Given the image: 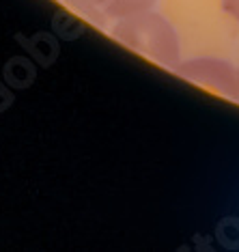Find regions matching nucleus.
Instances as JSON below:
<instances>
[{"label": "nucleus", "instance_id": "39448f33", "mask_svg": "<svg viewBox=\"0 0 239 252\" xmlns=\"http://www.w3.org/2000/svg\"><path fill=\"white\" fill-rule=\"evenodd\" d=\"M222 7L239 24V0H222Z\"/></svg>", "mask_w": 239, "mask_h": 252}, {"label": "nucleus", "instance_id": "f03ea898", "mask_svg": "<svg viewBox=\"0 0 239 252\" xmlns=\"http://www.w3.org/2000/svg\"><path fill=\"white\" fill-rule=\"evenodd\" d=\"M177 76L205 87L233 101H239V67L224 59L196 56V59L179 61L173 69Z\"/></svg>", "mask_w": 239, "mask_h": 252}, {"label": "nucleus", "instance_id": "f257e3e1", "mask_svg": "<svg viewBox=\"0 0 239 252\" xmlns=\"http://www.w3.org/2000/svg\"><path fill=\"white\" fill-rule=\"evenodd\" d=\"M110 35L132 52L166 69H175V65L181 61V41L177 31L164 15L153 9L119 18L117 24L110 28Z\"/></svg>", "mask_w": 239, "mask_h": 252}, {"label": "nucleus", "instance_id": "20e7f679", "mask_svg": "<svg viewBox=\"0 0 239 252\" xmlns=\"http://www.w3.org/2000/svg\"><path fill=\"white\" fill-rule=\"evenodd\" d=\"M59 2H62L65 7H69V9H73L76 13L84 15L87 20L95 22V24H104V20H106L104 15H101V11L95 7L93 0H59Z\"/></svg>", "mask_w": 239, "mask_h": 252}, {"label": "nucleus", "instance_id": "7ed1b4c3", "mask_svg": "<svg viewBox=\"0 0 239 252\" xmlns=\"http://www.w3.org/2000/svg\"><path fill=\"white\" fill-rule=\"evenodd\" d=\"M95 7L101 11L104 18H125V15L138 13V11L153 9L157 0H93Z\"/></svg>", "mask_w": 239, "mask_h": 252}]
</instances>
